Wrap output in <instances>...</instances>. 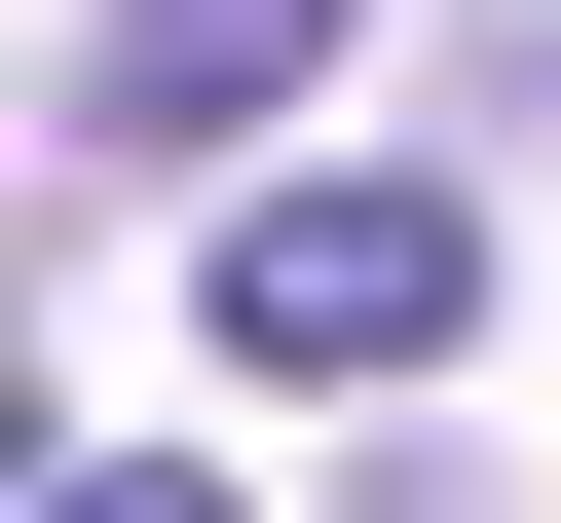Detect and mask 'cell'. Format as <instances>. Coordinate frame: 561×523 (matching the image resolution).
<instances>
[{"instance_id": "4", "label": "cell", "mask_w": 561, "mask_h": 523, "mask_svg": "<svg viewBox=\"0 0 561 523\" xmlns=\"http://www.w3.org/2000/svg\"><path fill=\"white\" fill-rule=\"evenodd\" d=\"M486 75H524V113H561V0H486Z\"/></svg>"}, {"instance_id": "2", "label": "cell", "mask_w": 561, "mask_h": 523, "mask_svg": "<svg viewBox=\"0 0 561 523\" xmlns=\"http://www.w3.org/2000/svg\"><path fill=\"white\" fill-rule=\"evenodd\" d=\"M337 38H375V0H76V75H38V150H76V187H225V150L300 113Z\"/></svg>"}, {"instance_id": "1", "label": "cell", "mask_w": 561, "mask_h": 523, "mask_svg": "<svg viewBox=\"0 0 561 523\" xmlns=\"http://www.w3.org/2000/svg\"><path fill=\"white\" fill-rule=\"evenodd\" d=\"M486 337V224L412 150H300V187H225V374H449Z\"/></svg>"}, {"instance_id": "3", "label": "cell", "mask_w": 561, "mask_h": 523, "mask_svg": "<svg viewBox=\"0 0 561 523\" xmlns=\"http://www.w3.org/2000/svg\"><path fill=\"white\" fill-rule=\"evenodd\" d=\"M38 523H262L225 449H38Z\"/></svg>"}]
</instances>
